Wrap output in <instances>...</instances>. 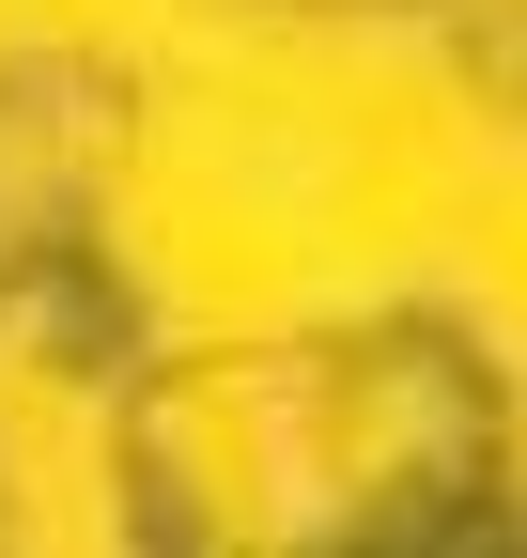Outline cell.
I'll use <instances>...</instances> for the list:
<instances>
[{
    "instance_id": "obj_1",
    "label": "cell",
    "mask_w": 527,
    "mask_h": 558,
    "mask_svg": "<svg viewBox=\"0 0 527 558\" xmlns=\"http://www.w3.org/2000/svg\"><path fill=\"white\" fill-rule=\"evenodd\" d=\"M140 543H466L497 512V373L434 311L171 357L124 388Z\"/></svg>"
},
{
    "instance_id": "obj_2",
    "label": "cell",
    "mask_w": 527,
    "mask_h": 558,
    "mask_svg": "<svg viewBox=\"0 0 527 558\" xmlns=\"http://www.w3.org/2000/svg\"><path fill=\"white\" fill-rule=\"evenodd\" d=\"M109 156H124V78L109 62H78V47L0 62V326L94 295Z\"/></svg>"
},
{
    "instance_id": "obj_3",
    "label": "cell",
    "mask_w": 527,
    "mask_h": 558,
    "mask_svg": "<svg viewBox=\"0 0 527 558\" xmlns=\"http://www.w3.org/2000/svg\"><path fill=\"white\" fill-rule=\"evenodd\" d=\"M295 16H357V0H295Z\"/></svg>"
}]
</instances>
